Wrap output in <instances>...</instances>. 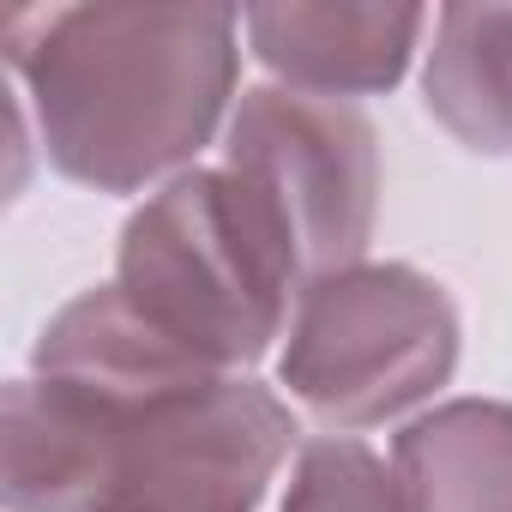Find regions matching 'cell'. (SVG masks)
Masks as SVG:
<instances>
[{
	"label": "cell",
	"mask_w": 512,
	"mask_h": 512,
	"mask_svg": "<svg viewBox=\"0 0 512 512\" xmlns=\"http://www.w3.org/2000/svg\"><path fill=\"white\" fill-rule=\"evenodd\" d=\"M7 61L31 91L43 151L91 187H139L205 145L229 79L235 19L211 7H25Z\"/></svg>",
	"instance_id": "1"
},
{
	"label": "cell",
	"mask_w": 512,
	"mask_h": 512,
	"mask_svg": "<svg viewBox=\"0 0 512 512\" xmlns=\"http://www.w3.org/2000/svg\"><path fill=\"white\" fill-rule=\"evenodd\" d=\"M290 434V410L247 380L163 392L127 428L103 512H253Z\"/></svg>",
	"instance_id": "5"
},
{
	"label": "cell",
	"mask_w": 512,
	"mask_h": 512,
	"mask_svg": "<svg viewBox=\"0 0 512 512\" xmlns=\"http://www.w3.org/2000/svg\"><path fill=\"white\" fill-rule=\"evenodd\" d=\"M452 368V308L416 272H338L302 302L296 344L284 356L290 386L338 416L374 422L440 386Z\"/></svg>",
	"instance_id": "3"
},
{
	"label": "cell",
	"mask_w": 512,
	"mask_h": 512,
	"mask_svg": "<svg viewBox=\"0 0 512 512\" xmlns=\"http://www.w3.org/2000/svg\"><path fill=\"white\" fill-rule=\"evenodd\" d=\"M260 55L320 91H368L392 85L422 13L416 7H260L247 13Z\"/></svg>",
	"instance_id": "6"
},
{
	"label": "cell",
	"mask_w": 512,
	"mask_h": 512,
	"mask_svg": "<svg viewBox=\"0 0 512 512\" xmlns=\"http://www.w3.org/2000/svg\"><path fill=\"white\" fill-rule=\"evenodd\" d=\"M284 512H404V488L356 440H320L302 458Z\"/></svg>",
	"instance_id": "9"
},
{
	"label": "cell",
	"mask_w": 512,
	"mask_h": 512,
	"mask_svg": "<svg viewBox=\"0 0 512 512\" xmlns=\"http://www.w3.org/2000/svg\"><path fill=\"white\" fill-rule=\"evenodd\" d=\"M404 512H512V410L452 404L398 440Z\"/></svg>",
	"instance_id": "7"
},
{
	"label": "cell",
	"mask_w": 512,
	"mask_h": 512,
	"mask_svg": "<svg viewBox=\"0 0 512 512\" xmlns=\"http://www.w3.org/2000/svg\"><path fill=\"white\" fill-rule=\"evenodd\" d=\"M229 175L284 235L296 272H332L374 217V133L308 91H247L229 127Z\"/></svg>",
	"instance_id": "4"
},
{
	"label": "cell",
	"mask_w": 512,
	"mask_h": 512,
	"mask_svg": "<svg viewBox=\"0 0 512 512\" xmlns=\"http://www.w3.org/2000/svg\"><path fill=\"white\" fill-rule=\"evenodd\" d=\"M428 103L476 151H512V13L494 7L440 13Z\"/></svg>",
	"instance_id": "8"
},
{
	"label": "cell",
	"mask_w": 512,
	"mask_h": 512,
	"mask_svg": "<svg viewBox=\"0 0 512 512\" xmlns=\"http://www.w3.org/2000/svg\"><path fill=\"white\" fill-rule=\"evenodd\" d=\"M296 260L253 193L223 175L169 181L121 235L127 308L205 368L247 362L278 338Z\"/></svg>",
	"instance_id": "2"
}]
</instances>
